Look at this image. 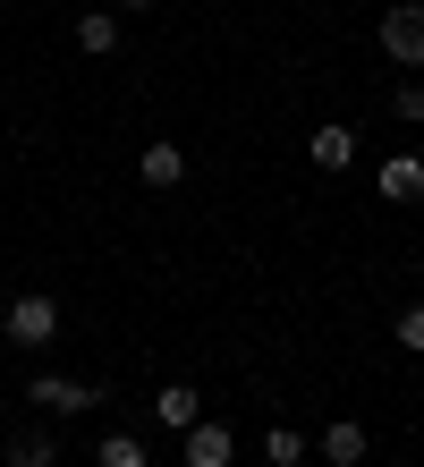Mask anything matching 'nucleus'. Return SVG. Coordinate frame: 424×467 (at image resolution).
Listing matches in <instances>:
<instances>
[{
	"mask_svg": "<svg viewBox=\"0 0 424 467\" xmlns=\"http://www.w3.org/2000/svg\"><path fill=\"white\" fill-rule=\"evenodd\" d=\"M374 187H382L390 204H416L424 196V153H390L382 171H374Z\"/></svg>",
	"mask_w": 424,
	"mask_h": 467,
	"instance_id": "6",
	"label": "nucleus"
},
{
	"mask_svg": "<svg viewBox=\"0 0 424 467\" xmlns=\"http://www.w3.org/2000/svg\"><path fill=\"white\" fill-rule=\"evenodd\" d=\"M297 459H305V433L297 425H272L264 433V467H297Z\"/></svg>",
	"mask_w": 424,
	"mask_h": 467,
	"instance_id": "11",
	"label": "nucleus"
},
{
	"mask_svg": "<svg viewBox=\"0 0 424 467\" xmlns=\"http://www.w3.org/2000/svg\"><path fill=\"white\" fill-rule=\"evenodd\" d=\"M9 348H43V340H60V297H43V289H26L17 306H9Z\"/></svg>",
	"mask_w": 424,
	"mask_h": 467,
	"instance_id": "1",
	"label": "nucleus"
},
{
	"mask_svg": "<svg viewBox=\"0 0 424 467\" xmlns=\"http://www.w3.org/2000/svg\"><path fill=\"white\" fill-rule=\"evenodd\" d=\"M26 400H35L43 417H77V408H94L102 391H94V382H68V374H35V382H26Z\"/></svg>",
	"mask_w": 424,
	"mask_h": 467,
	"instance_id": "3",
	"label": "nucleus"
},
{
	"mask_svg": "<svg viewBox=\"0 0 424 467\" xmlns=\"http://www.w3.org/2000/svg\"><path fill=\"white\" fill-rule=\"evenodd\" d=\"M179 442H187V467H230V459H238V433H230V425H212V417H195Z\"/></svg>",
	"mask_w": 424,
	"mask_h": 467,
	"instance_id": "4",
	"label": "nucleus"
},
{
	"mask_svg": "<svg viewBox=\"0 0 424 467\" xmlns=\"http://www.w3.org/2000/svg\"><path fill=\"white\" fill-rule=\"evenodd\" d=\"M153 417H161L170 433H187L195 417H204V400H195V391H187V382H161V400H153Z\"/></svg>",
	"mask_w": 424,
	"mask_h": 467,
	"instance_id": "9",
	"label": "nucleus"
},
{
	"mask_svg": "<svg viewBox=\"0 0 424 467\" xmlns=\"http://www.w3.org/2000/svg\"><path fill=\"white\" fill-rule=\"evenodd\" d=\"M9 467H51V433H17V442H9Z\"/></svg>",
	"mask_w": 424,
	"mask_h": 467,
	"instance_id": "13",
	"label": "nucleus"
},
{
	"mask_svg": "<svg viewBox=\"0 0 424 467\" xmlns=\"http://www.w3.org/2000/svg\"><path fill=\"white\" fill-rule=\"evenodd\" d=\"M382 51L399 68H424V0H390L382 9Z\"/></svg>",
	"mask_w": 424,
	"mask_h": 467,
	"instance_id": "2",
	"label": "nucleus"
},
{
	"mask_svg": "<svg viewBox=\"0 0 424 467\" xmlns=\"http://www.w3.org/2000/svg\"><path fill=\"white\" fill-rule=\"evenodd\" d=\"M390 111H399L408 128H424V86H416V77H408V86H399V94H390Z\"/></svg>",
	"mask_w": 424,
	"mask_h": 467,
	"instance_id": "14",
	"label": "nucleus"
},
{
	"mask_svg": "<svg viewBox=\"0 0 424 467\" xmlns=\"http://www.w3.org/2000/svg\"><path fill=\"white\" fill-rule=\"evenodd\" d=\"M136 179H145V187H153V196H170V187H179V179H187V153H179V145H170V136H153V145H145V153H136Z\"/></svg>",
	"mask_w": 424,
	"mask_h": 467,
	"instance_id": "5",
	"label": "nucleus"
},
{
	"mask_svg": "<svg viewBox=\"0 0 424 467\" xmlns=\"http://www.w3.org/2000/svg\"><path fill=\"white\" fill-rule=\"evenodd\" d=\"M77 51H94V60H102V51H119V17H110V9H85L77 17Z\"/></svg>",
	"mask_w": 424,
	"mask_h": 467,
	"instance_id": "10",
	"label": "nucleus"
},
{
	"mask_svg": "<svg viewBox=\"0 0 424 467\" xmlns=\"http://www.w3.org/2000/svg\"><path fill=\"white\" fill-rule=\"evenodd\" d=\"M94 459H102V467H153L136 433H102V451H94Z\"/></svg>",
	"mask_w": 424,
	"mask_h": 467,
	"instance_id": "12",
	"label": "nucleus"
},
{
	"mask_svg": "<svg viewBox=\"0 0 424 467\" xmlns=\"http://www.w3.org/2000/svg\"><path fill=\"white\" fill-rule=\"evenodd\" d=\"M119 9H153V0H119Z\"/></svg>",
	"mask_w": 424,
	"mask_h": 467,
	"instance_id": "16",
	"label": "nucleus"
},
{
	"mask_svg": "<svg viewBox=\"0 0 424 467\" xmlns=\"http://www.w3.org/2000/svg\"><path fill=\"white\" fill-rule=\"evenodd\" d=\"M305 153H315V171H348V161H357V128H315V136H305Z\"/></svg>",
	"mask_w": 424,
	"mask_h": 467,
	"instance_id": "8",
	"label": "nucleus"
},
{
	"mask_svg": "<svg viewBox=\"0 0 424 467\" xmlns=\"http://www.w3.org/2000/svg\"><path fill=\"white\" fill-rule=\"evenodd\" d=\"M399 340H408V357H424V306H408V315H399Z\"/></svg>",
	"mask_w": 424,
	"mask_h": 467,
	"instance_id": "15",
	"label": "nucleus"
},
{
	"mask_svg": "<svg viewBox=\"0 0 424 467\" xmlns=\"http://www.w3.org/2000/svg\"><path fill=\"white\" fill-rule=\"evenodd\" d=\"M365 451H374V442H365L357 417H331V425H323V459H331V467H365Z\"/></svg>",
	"mask_w": 424,
	"mask_h": 467,
	"instance_id": "7",
	"label": "nucleus"
}]
</instances>
